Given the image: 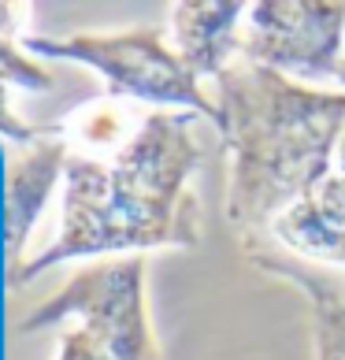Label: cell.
<instances>
[{
    "instance_id": "cell-1",
    "label": "cell",
    "mask_w": 345,
    "mask_h": 360,
    "mask_svg": "<svg viewBox=\"0 0 345 360\" xmlns=\"http://www.w3.org/2000/svg\"><path fill=\"white\" fill-rule=\"evenodd\" d=\"M197 123L201 115L193 112L149 108L119 149L100 156L71 149L60 234L22 264L8 290H19L67 260L145 257L152 249L201 245V205L190 190V179L204 160Z\"/></svg>"
},
{
    "instance_id": "cell-2",
    "label": "cell",
    "mask_w": 345,
    "mask_h": 360,
    "mask_svg": "<svg viewBox=\"0 0 345 360\" xmlns=\"http://www.w3.org/2000/svg\"><path fill=\"white\" fill-rule=\"evenodd\" d=\"M219 141L230 156L227 223L242 249L263 245L275 219L330 171L345 127V93L301 86L249 60L216 78Z\"/></svg>"
},
{
    "instance_id": "cell-3",
    "label": "cell",
    "mask_w": 345,
    "mask_h": 360,
    "mask_svg": "<svg viewBox=\"0 0 345 360\" xmlns=\"http://www.w3.org/2000/svg\"><path fill=\"white\" fill-rule=\"evenodd\" d=\"M26 52L86 63L104 78L108 101H138L156 112H193L219 127V104L201 89V78L167 45L160 26H130L115 34L26 37Z\"/></svg>"
},
{
    "instance_id": "cell-4",
    "label": "cell",
    "mask_w": 345,
    "mask_h": 360,
    "mask_svg": "<svg viewBox=\"0 0 345 360\" xmlns=\"http://www.w3.org/2000/svg\"><path fill=\"white\" fill-rule=\"evenodd\" d=\"M82 323L112 345L119 360H160L149 304H145V257H108L74 271L48 301L19 323V330H45Z\"/></svg>"
},
{
    "instance_id": "cell-5",
    "label": "cell",
    "mask_w": 345,
    "mask_h": 360,
    "mask_svg": "<svg viewBox=\"0 0 345 360\" xmlns=\"http://www.w3.org/2000/svg\"><path fill=\"white\" fill-rule=\"evenodd\" d=\"M345 52V4L260 0L249 4L242 60L271 68L301 86L338 78Z\"/></svg>"
},
{
    "instance_id": "cell-6",
    "label": "cell",
    "mask_w": 345,
    "mask_h": 360,
    "mask_svg": "<svg viewBox=\"0 0 345 360\" xmlns=\"http://www.w3.org/2000/svg\"><path fill=\"white\" fill-rule=\"evenodd\" d=\"M67 156H71L67 138H41L8 164V182H4L8 283H15V275L22 271V249H26V238H30V226L37 223L56 182L67 171Z\"/></svg>"
},
{
    "instance_id": "cell-7",
    "label": "cell",
    "mask_w": 345,
    "mask_h": 360,
    "mask_svg": "<svg viewBox=\"0 0 345 360\" xmlns=\"http://www.w3.org/2000/svg\"><path fill=\"white\" fill-rule=\"evenodd\" d=\"M271 245L308 264L345 268V175H330L289 205L271 226Z\"/></svg>"
},
{
    "instance_id": "cell-8",
    "label": "cell",
    "mask_w": 345,
    "mask_h": 360,
    "mask_svg": "<svg viewBox=\"0 0 345 360\" xmlns=\"http://www.w3.org/2000/svg\"><path fill=\"white\" fill-rule=\"evenodd\" d=\"M249 4L242 0H182L171 8V37L182 63L197 78H219L242 60V26Z\"/></svg>"
},
{
    "instance_id": "cell-9",
    "label": "cell",
    "mask_w": 345,
    "mask_h": 360,
    "mask_svg": "<svg viewBox=\"0 0 345 360\" xmlns=\"http://www.w3.org/2000/svg\"><path fill=\"white\" fill-rule=\"evenodd\" d=\"M249 264H256L263 275L294 283L312 304V342L315 360H345V286L327 268H312L308 260H297L278 245L263 242L245 249Z\"/></svg>"
},
{
    "instance_id": "cell-10",
    "label": "cell",
    "mask_w": 345,
    "mask_h": 360,
    "mask_svg": "<svg viewBox=\"0 0 345 360\" xmlns=\"http://www.w3.org/2000/svg\"><path fill=\"white\" fill-rule=\"evenodd\" d=\"M26 4H0V134L8 141H19V145H37L41 134L11 112V101H8V89L11 86H22V89H52L56 78H52L48 68H41L37 60L26 56V49H19V30L26 22Z\"/></svg>"
},
{
    "instance_id": "cell-11",
    "label": "cell",
    "mask_w": 345,
    "mask_h": 360,
    "mask_svg": "<svg viewBox=\"0 0 345 360\" xmlns=\"http://www.w3.org/2000/svg\"><path fill=\"white\" fill-rule=\"evenodd\" d=\"M56 360H119V356L112 353V345L97 330H89L82 323H67V330L60 335Z\"/></svg>"
},
{
    "instance_id": "cell-12",
    "label": "cell",
    "mask_w": 345,
    "mask_h": 360,
    "mask_svg": "<svg viewBox=\"0 0 345 360\" xmlns=\"http://www.w3.org/2000/svg\"><path fill=\"white\" fill-rule=\"evenodd\" d=\"M334 171H338V175H345V127H341L338 149H334Z\"/></svg>"
},
{
    "instance_id": "cell-13",
    "label": "cell",
    "mask_w": 345,
    "mask_h": 360,
    "mask_svg": "<svg viewBox=\"0 0 345 360\" xmlns=\"http://www.w3.org/2000/svg\"><path fill=\"white\" fill-rule=\"evenodd\" d=\"M334 82H338L341 93H345V52H341V68H338V78H334Z\"/></svg>"
}]
</instances>
